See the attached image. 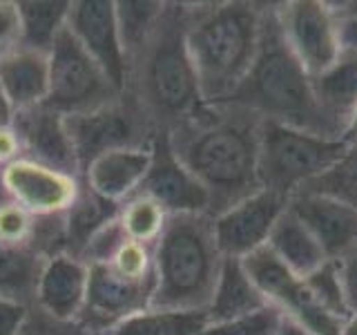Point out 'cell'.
Segmentation results:
<instances>
[{"instance_id":"obj_37","label":"cell","mask_w":357,"mask_h":335,"mask_svg":"<svg viewBox=\"0 0 357 335\" xmlns=\"http://www.w3.org/2000/svg\"><path fill=\"white\" fill-rule=\"evenodd\" d=\"M342 18V36L346 47L357 50V3H335Z\"/></svg>"},{"instance_id":"obj_25","label":"cell","mask_w":357,"mask_h":335,"mask_svg":"<svg viewBox=\"0 0 357 335\" xmlns=\"http://www.w3.org/2000/svg\"><path fill=\"white\" fill-rule=\"evenodd\" d=\"M47 260L50 257L33 246L0 241V295L18 299L22 304H33L38 279Z\"/></svg>"},{"instance_id":"obj_28","label":"cell","mask_w":357,"mask_h":335,"mask_svg":"<svg viewBox=\"0 0 357 335\" xmlns=\"http://www.w3.org/2000/svg\"><path fill=\"white\" fill-rule=\"evenodd\" d=\"M167 217L170 215H167L154 199L137 193L119 206L116 219L128 239L145 244V246H154L161 237Z\"/></svg>"},{"instance_id":"obj_34","label":"cell","mask_w":357,"mask_h":335,"mask_svg":"<svg viewBox=\"0 0 357 335\" xmlns=\"http://www.w3.org/2000/svg\"><path fill=\"white\" fill-rule=\"evenodd\" d=\"M22 47L20 14L16 0H0V59Z\"/></svg>"},{"instance_id":"obj_7","label":"cell","mask_w":357,"mask_h":335,"mask_svg":"<svg viewBox=\"0 0 357 335\" xmlns=\"http://www.w3.org/2000/svg\"><path fill=\"white\" fill-rule=\"evenodd\" d=\"M65 128L72 139L81 174L96 156L105 152L128 148L150 150L159 134L150 117L128 92H121L103 107L65 117Z\"/></svg>"},{"instance_id":"obj_11","label":"cell","mask_w":357,"mask_h":335,"mask_svg":"<svg viewBox=\"0 0 357 335\" xmlns=\"http://www.w3.org/2000/svg\"><path fill=\"white\" fill-rule=\"evenodd\" d=\"M241 262L268 304L277 308L286 320H293L317 335H342L344 322L333 318L317 304L306 284V277L293 273L268 248L257 251Z\"/></svg>"},{"instance_id":"obj_29","label":"cell","mask_w":357,"mask_h":335,"mask_svg":"<svg viewBox=\"0 0 357 335\" xmlns=\"http://www.w3.org/2000/svg\"><path fill=\"white\" fill-rule=\"evenodd\" d=\"M163 7L165 0H114L116 22L128 59L148 40L163 14Z\"/></svg>"},{"instance_id":"obj_33","label":"cell","mask_w":357,"mask_h":335,"mask_svg":"<svg viewBox=\"0 0 357 335\" xmlns=\"http://www.w3.org/2000/svg\"><path fill=\"white\" fill-rule=\"evenodd\" d=\"M18 335H89V333L78 322L56 320L36 304H31Z\"/></svg>"},{"instance_id":"obj_24","label":"cell","mask_w":357,"mask_h":335,"mask_svg":"<svg viewBox=\"0 0 357 335\" xmlns=\"http://www.w3.org/2000/svg\"><path fill=\"white\" fill-rule=\"evenodd\" d=\"M22 47L50 54L67 27L72 0H16Z\"/></svg>"},{"instance_id":"obj_6","label":"cell","mask_w":357,"mask_h":335,"mask_svg":"<svg viewBox=\"0 0 357 335\" xmlns=\"http://www.w3.org/2000/svg\"><path fill=\"white\" fill-rule=\"evenodd\" d=\"M346 145V139L319 137L264 121L259 145L261 188L293 199L342 159Z\"/></svg>"},{"instance_id":"obj_39","label":"cell","mask_w":357,"mask_h":335,"mask_svg":"<svg viewBox=\"0 0 357 335\" xmlns=\"http://www.w3.org/2000/svg\"><path fill=\"white\" fill-rule=\"evenodd\" d=\"M277 335H317V333H312V331H308V329L301 327V324H297V322H293V320H286V318L282 315V324H279Z\"/></svg>"},{"instance_id":"obj_32","label":"cell","mask_w":357,"mask_h":335,"mask_svg":"<svg viewBox=\"0 0 357 335\" xmlns=\"http://www.w3.org/2000/svg\"><path fill=\"white\" fill-rule=\"evenodd\" d=\"M279 324H282V313L273 306H266L234 320L208 322L201 335H277Z\"/></svg>"},{"instance_id":"obj_38","label":"cell","mask_w":357,"mask_h":335,"mask_svg":"<svg viewBox=\"0 0 357 335\" xmlns=\"http://www.w3.org/2000/svg\"><path fill=\"white\" fill-rule=\"evenodd\" d=\"M14 121H16V107L9 103V98L0 89V134L14 128Z\"/></svg>"},{"instance_id":"obj_22","label":"cell","mask_w":357,"mask_h":335,"mask_svg":"<svg viewBox=\"0 0 357 335\" xmlns=\"http://www.w3.org/2000/svg\"><path fill=\"white\" fill-rule=\"evenodd\" d=\"M266 248L299 277H308L328 262L319 241L290 208H286L284 215L277 219Z\"/></svg>"},{"instance_id":"obj_21","label":"cell","mask_w":357,"mask_h":335,"mask_svg":"<svg viewBox=\"0 0 357 335\" xmlns=\"http://www.w3.org/2000/svg\"><path fill=\"white\" fill-rule=\"evenodd\" d=\"M312 87L324 114L346 137L357 112V50L344 47L342 56L326 72L312 78Z\"/></svg>"},{"instance_id":"obj_12","label":"cell","mask_w":357,"mask_h":335,"mask_svg":"<svg viewBox=\"0 0 357 335\" xmlns=\"http://www.w3.org/2000/svg\"><path fill=\"white\" fill-rule=\"evenodd\" d=\"M83 179L31 159H16L0 168V195L31 217L67 215L81 197Z\"/></svg>"},{"instance_id":"obj_16","label":"cell","mask_w":357,"mask_h":335,"mask_svg":"<svg viewBox=\"0 0 357 335\" xmlns=\"http://www.w3.org/2000/svg\"><path fill=\"white\" fill-rule=\"evenodd\" d=\"M14 130L25 159L81 177L74 145L65 128V117L56 110L45 103L29 110H20L16 112Z\"/></svg>"},{"instance_id":"obj_18","label":"cell","mask_w":357,"mask_h":335,"mask_svg":"<svg viewBox=\"0 0 357 335\" xmlns=\"http://www.w3.org/2000/svg\"><path fill=\"white\" fill-rule=\"evenodd\" d=\"M89 271L83 260L74 255H54L43 266L33 304L56 320L78 322L87 297Z\"/></svg>"},{"instance_id":"obj_27","label":"cell","mask_w":357,"mask_h":335,"mask_svg":"<svg viewBox=\"0 0 357 335\" xmlns=\"http://www.w3.org/2000/svg\"><path fill=\"white\" fill-rule=\"evenodd\" d=\"M206 324V311H172L150 306L123 320L112 331V335H201Z\"/></svg>"},{"instance_id":"obj_9","label":"cell","mask_w":357,"mask_h":335,"mask_svg":"<svg viewBox=\"0 0 357 335\" xmlns=\"http://www.w3.org/2000/svg\"><path fill=\"white\" fill-rule=\"evenodd\" d=\"M284 40L310 78L326 72L344 52L342 18L328 0H286L275 3Z\"/></svg>"},{"instance_id":"obj_19","label":"cell","mask_w":357,"mask_h":335,"mask_svg":"<svg viewBox=\"0 0 357 335\" xmlns=\"http://www.w3.org/2000/svg\"><path fill=\"white\" fill-rule=\"evenodd\" d=\"M152 148L112 150L96 156L83 170V184L100 199L121 206L139 193L145 174L150 170Z\"/></svg>"},{"instance_id":"obj_23","label":"cell","mask_w":357,"mask_h":335,"mask_svg":"<svg viewBox=\"0 0 357 335\" xmlns=\"http://www.w3.org/2000/svg\"><path fill=\"white\" fill-rule=\"evenodd\" d=\"M271 306L257 288L252 277L245 271L241 260H230L226 257L219 275V282L215 286V295H212L210 304L206 308L208 322H226L234 320L248 313L261 311Z\"/></svg>"},{"instance_id":"obj_42","label":"cell","mask_w":357,"mask_h":335,"mask_svg":"<svg viewBox=\"0 0 357 335\" xmlns=\"http://www.w3.org/2000/svg\"><path fill=\"white\" fill-rule=\"evenodd\" d=\"M103 335H112V333H103Z\"/></svg>"},{"instance_id":"obj_41","label":"cell","mask_w":357,"mask_h":335,"mask_svg":"<svg viewBox=\"0 0 357 335\" xmlns=\"http://www.w3.org/2000/svg\"><path fill=\"white\" fill-rule=\"evenodd\" d=\"M344 139H346V141L357 139V112H355V117H353V121H351L349 130H346V137H344Z\"/></svg>"},{"instance_id":"obj_3","label":"cell","mask_w":357,"mask_h":335,"mask_svg":"<svg viewBox=\"0 0 357 335\" xmlns=\"http://www.w3.org/2000/svg\"><path fill=\"white\" fill-rule=\"evenodd\" d=\"M188 3L165 0L163 14L137 54L128 59L126 89L159 132H167L204 105L185 40Z\"/></svg>"},{"instance_id":"obj_40","label":"cell","mask_w":357,"mask_h":335,"mask_svg":"<svg viewBox=\"0 0 357 335\" xmlns=\"http://www.w3.org/2000/svg\"><path fill=\"white\" fill-rule=\"evenodd\" d=\"M342 335H357V315H351L349 320L344 322Z\"/></svg>"},{"instance_id":"obj_5","label":"cell","mask_w":357,"mask_h":335,"mask_svg":"<svg viewBox=\"0 0 357 335\" xmlns=\"http://www.w3.org/2000/svg\"><path fill=\"white\" fill-rule=\"evenodd\" d=\"M223 257L212 215H170L154 244L152 306L206 311L219 282Z\"/></svg>"},{"instance_id":"obj_14","label":"cell","mask_w":357,"mask_h":335,"mask_svg":"<svg viewBox=\"0 0 357 335\" xmlns=\"http://www.w3.org/2000/svg\"><path fill=\"white\" fill-rule=\"evenodd\" d=\"M290 199L261 188L259 193L239 201L215 217V234L223 257L245 260L266 248L277 219L284 215Z\"/></svg>"},{"instance_id":"obj_8","label":"cell","mask_w":357,"mask_h":335,"mask_svg":"<svg viewBox=\"0 0 357 335\" xmlns=\"http://www.w3.org/2000/svg\"><path fill=\"white\" fill-rule=\"evenodd\" d=\"M47 56L50 94L45 105H50L59 114L74 117L92 112L107 105L121 94L67 27Z\"/></svg>"},{"instance_id":"obj_17","label":"cell","mask_w":357,"mask_h":335,"mask_svg":"<svg viewBox=\"0 0 357 335\" xmlns=\"http://www.w3.org/2000/svg\"><path fill=\"white\" fill-rule=\"evenodd\" d=\"M288 208L312 232L328 260H337L357 241V210L340 199L301 190L290 199Z\"/></svg>"},{"instance_id":"obj_13","label":"cell","mask_w":357,"mask_h":335,"mask_svg":"<svg viewBox=\"0 0 357 335\" xmlns=\"http://www.w3.org/2000/svg\"><path fill=\"white\" fill-rule=\"evenodd\" d=\"M67 29L92 56L119 92L128 81V56L123 47L114 0H72Z\"/></svg>"},{"instance_id":"obj_2","label":"cell","mask_w":357,"mask_h":335,"mask_svg":"<svg viewBox=\"0 0 357 335\" xmlns=\"http://www.w3.org/2000/svg\"><path fill=\"white\" fill-rule=\"evenodd\" d=\"M268 3H188L185 40L204 103H226L259 54Z\"/></svg>"},{"instance_id":"obj_36","label":"cell","mask_w":357,"mask_h":335,"mask_svg":"<svg viewBox=\"0 0 357 335\" xmlns=\"http://www.w3.org/2000/svg\"><path fill=\"white\" fill-rule=\"evenodd\" d=\"M31 304L0 295V335H18Z\"/></svg>"},{"instance_id":"obj_4","label":"cell","mask_w":357,"mask_h":335,"mask_svg":"<svg viewBox=\"0 0 357 335\" xmlns=\"http://www.w3.org/2000/svg\"><path fill=\"white\" fill-rule=\"evenodd\" d=\"M226 103L248 107L268 123H279L319 137L344 139V134L324 114L312 78L286 45L277 22L275 3H268L261 45L252 70Z\"/></svg>"},{"instance_id":"obj_15","label":"cell","mask_w":357,"mask_h":335,"mask_svg":"<svg viewBox=\"0 0 357 335\" xmlns=\"http://www.w3.org/2000/svg\"><path fill=\"white\" fill-rule=\"evenodd\" d=\"M139 193L154 199L167 215H210L206 188L174 154L167 132H159L152 143L150 170Z\"/></svg>"},{"instance_id":"obj_35","label":"cell","mask_w":357,"mask_h":335,"mask_svg":"<svg viewBox=\"0 0 357 335\" xmlns=\"http://www.w3.org/2000/svg\"><path fill=\"white\" fill-rule=\"evenodd\" d=\"M335 264H337V271H340L346 304L351 308V315H357V241L349 251H344L337 260H335Z\"/></svg>"},{"instance_id":"obj_26","label":"cell","mask_w":357,"mask_h":335,"mask_svg":"<svg viewBox=\"0 0 357 335\" xmlns=\"http://www.w3.org/2000/svg\"><path fill=\"white\" fill-rule=\"evenodd\" d=\"M116 215H119L116 204H109V201L96 197L83 184L81 197L76 199L72 210L65 215V253L81 257L89 239Z\"/></svg>"},{"instance_id":"obj_10","label":"cell","mask_w":357,"mask_h":335,"mask_svg":"<svg viewBox=\"0 0 357 335\" xmlns=\"http://www.w3.org/2000/svg\"><path fill=\"white\" fill-rule=\"evenodd\" d=\"M87 297L78 324L89 335L112 333L123 320L152 306L154 277H139L109 262L87 264Z\"/></svg>"},{"instance_id":"obj_30","label":"cell","mask_w":357,"mask_h":335,"mask_svg":"<svg viewBox=\"0 0 357 335\" xmlns=\"http://www.w3.org/2000/svg\"><path fill=\"white\" fill-rule=\"evenodd\" d=\"M346 152L326 174L315 179L304 190L308 193L328 195L333 199L344 201L346 206L357 210V139L346 141Z\"/></svg>"},{"instance_id":"obj_1","label":"cell","mask_w":357,"mask_h":335,"mask_svg":"<svg viewBox=\"0 0 357 335\" xmlns=\"http://www.w3.org/2000/svg\"><path fill=\"white\" fill-rule=\"evenodd\" d=\"M264 119L237 103H204L172 130L174 154L206 188L210 215L259 193V145Z\"/></svg>"},{"instance_id":"obj_31","label":"cell","mask_w":357,"mask_h":335,"mask_svg":"<svg viewBox=\"0 0 357 335\" xmlns=\"http://www.w3.org/2000/svg\"><path fill=\"white\" fill-rule=\"evenodd\" d=\"M306 284L310 288V293L315 295L317 304L326 313H331L333 318H337L342 322L351 318V308L346 304L344 286H342L335 260H328L324 266H319L315 273H310L306 277Z\"/></svg>"},{"instance_id":"obj_20","label":"cell","mask_w":357,"mask_h":335,"mask_svg":"<svg viewBox=\"0 0 357 335\" xmlns=\"http://www.w3.org/2000/svg\"><path fill=\"white\" fill-rule=\"evenodd\" d=\"M0 89L20 110L43 105L50 94V56L18 47L0 59Z\"/></svg>"}]
</instances>
